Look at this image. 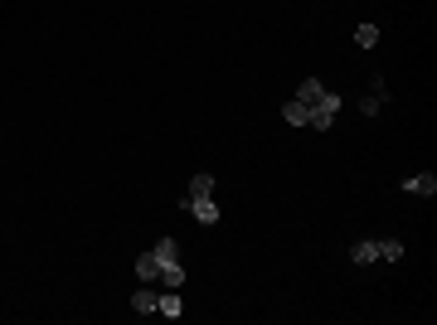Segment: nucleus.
<instances>
[{
  "mask_svg": "<svg viewBox=\"0 0 437 325\" xmlns=\"http://www.w3.org/2000/svg\"><path fill=\"white\" fill-rule=\"evenodd\" d=\"M190 195H214V175H209V170H200V175L190 180Z\"/></svg>",
  "mask_w": 437,
  "mask_h": 325,
  "instance_id": "obj_13",
  "label": "nucleus"
},
{
  "mask_svg": "<svg viewBox=\"0 0 437 325\" xmlns=\"http://www.w3.org/2000/svg\"><path fill=\"white\" fill-rule=\"evenodd\" d=\"M321 93H326V83H321V78H306V83L297 88V103H306V107H311V103H316Z\"/></svg>",
  "mask_w": 437,
  "mask_h": 325,
  "instance_id": "obj_11",
  "label": "nucleus"
},
{
  "mask_svg": "<svg viewBox=\"0 0 437 325\" xmlns=\"http://www.w3.org/2000/svg\"><path fill=\"white\" fill-rule=\"evenodd\" d=\"M156 311H161L165 321H180V316H185V301H180V292H170V287H165V292L156 296Z\"/></svg>",
  "mask_w": 437,
  "mask_h": 325,
  "instance_id": "obj_6",
  "label": "nucleus"
},
{
  "mask_svg": "<svg viewBox=\"0 0 437 325\" xmlns=\"http://www.w3.org/2000/svg\"><path fill=\"white\" fill-rule=\"evenodd\" d=\"M180 209H185V214H195L200 223H218V204L209 199V195H185V199H180Z\"/></svg>",
  "mask_w": 437,
  "mask_h": 325,
  "instance_id": "obj_3",
  "label": "nucleus"
},
{
  "mask_svg": "<svg viewBox=\"0 0 437 325\" xmlns=\"http://www.w3.org/2000/svg\"><path fill=\"white\" fill-rule=\"evenodd\" d=\"M282 116H287L292 126H311V107H306V103H297V98H292V103L282 107Z\"/></svg>",
  "mask_w": 437,
  "mask_h": 325,
  "instance_id": "obj_10",
  "label": "nucleus"
},
{
  "mask_svg": "<svg viewBox=\"0 0 437 325\" xmlns=\"http://www.w3.org/2000/svg\"><path fill=\"white\" fill-rule=\"evenodd\" d=\"M384 98H389V83H384V78H374V83H369V93L360 98V112H364V116H374V112L384 107Z\"/></svg>",
  "mask_w": 437,
  "mask_h": 325,
  "instance_id": "obj_4",
  "label": "nucleus"
},
{
  "mask_svg": "<svg viewBox=\"0 0 437 325\" xmlns=\"http://www.w3.org/2000/svg\"><path fill=\"white\" fill-rule=\"evenodd\" d=\"M399 257H403V243H394V238H364V243L350 248V262H355V267H369V262H399Z\"/></svg>",
  "mask_w": 437,
  "mask_h": 325,
  "instance_id": "obj_1",
  "label": "nucleus"
},
{
  "mask_svg": "<svg viewBox=\"0 0 437 325\" xmlns=\"http://www.w3.org/2000/svg\"><path fill=\"white\" fill-rule=\"evenodd\" d=\"M156 296H161V292H156L151 282H141V287L131 292V311H141V316H156Z\"/></svg>",
  "mask_w": 437,
  "mask_h": 325,
  "instance_id": "obj_5",
  "label": "nucleus"
},
{
  "mask_svg": "<svg viewBox=\"0 0 437 325\" xmlns=\"http://www.w3.org/2000/svg\"><path fill=\"white\" fill-rule=\"evenodd\" d=\"M403 190H408V195L433 199V195H437V175H413V180H403Z\"/></svg>",
  "mask_w": 437,
  "mask_h": 325,
  "instance_id": "obj_9",
  "label": "nucleus"
},
{
  "mask_svg": "<svg viewBox=\"0 0 437 325\" xmlns=\"http://www.w3.org/2000/svg\"><path fill=\"white\" fill-rule=\"evenodd\" d=\"M355 44H360V49H374V44H379V24H369V20H364V24L355 29Z\"/></svg>",
  "mask_w": 437,
  "mask_h": 325,
  "instance_id": "obj_12",
  "label": "nucleus"
},
{
  "mask_svg": "<svg viewBox=\"0 0 437 325\" xmlns=\"http://www.w3.org/2000/svg\"><path fill=\"white\" fill-rule=\"evenodd\" d=\"M151 252H156L161 262H170V257H180V243H175V238H161V243H156Z\"/></svg>",
  "mask_w": 437,
  "mask_h": 325,
  "instance_id": "obj_14",
  "label": "nucleus"
},
{
  "mask_svg": "<svg viewBox=\"0 0 437 325\" xmlns=\"http://www.w3.org/2000/svg\"><path fill=\"white\" fill-rule=\"evenodd\" d=\"M161 287H170V292H180V287H185V267H180V257L161 262Z\"/></svg>",
  "mask_w": 437,
  "mask_h": 325,
  "instance_id": "obj_7",
  "label": "nucleus"
},
{
  "mask_svg": "<svg viewBox=\"0 0 437 325\" xmlns=\"http://www.w3.org/2000/svg\"><path fill=\"white\" fill-rule=\"evenodd\" d=\"M136 277H141V282H161V257H156V252H141V257H136Z\"/></svg>",
  "mask_w": 437,
  "mask_h": 325,
  "instance_id": "obj_8",
  "label": "nucleus"
},
{
  "mask_svg": "<svg viewBox=\"0 0 437 325\" xmlns=\"http://www.w3.org/2000/svg\"><path fill=\"white\" fill-rule=\"evenodd\" d=\"M340 107H345V103H340L335 93H321V98L311 103V126H316V131H330V126H335V112H340Z\"/></svg>",
  "mask_w": 437,
  "mask_h": 325,
  "instance_id": "obj_2",
  "label": "nucleus"
}]
</instances>
